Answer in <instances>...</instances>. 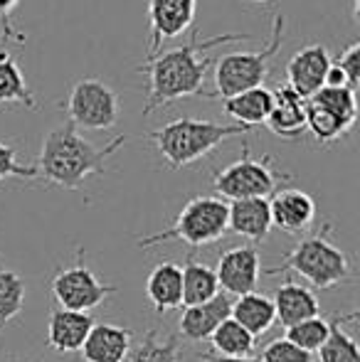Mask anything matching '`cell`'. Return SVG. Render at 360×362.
<instances>
[{
  "label": "cell",
  "instance_id": "cell-1",
  "mask_svg": "<svg viewBox=\"0 0 360 362\" xmlns=\"http://www.w3.org/2000/svg\"><path fill=\"white\" fill-rule=\"evenodd\" d=\"M242 40H252V35L230 33L200 37V33H195L190 42L146 57L139 67V72L149 74V96H146L144 116H151L156 109H163V106L187 99V96H202L205 74L215 64L210 49L227 42H242Z\"/></svg>",
  "mask_w": 360,
  "mask_h": 362
},
{
  "label": "cell",
  "instance_id": "cell-2",
  "mask_svg": "<svg viewBox=\"0 0 360 362\" xmlns=\"http://www.w3.org/2000/svg\"><path fill=\"white\" fill-rule=\"evenodd\" d=\"M126 144V136H116L106 146H94L77 134L72 124L52 129L42 141L37 175L64 190H79L89 175L106 173V160Z\"/></svg>",
  "mask_w": 360,
  "mask_h": 362
},
{
  "label": "cell",
  "instance_id": "cell-3",
  "mask_svg": "<svg viewBox=\"0 0 360 362\" xmlns=\"http://www.w3.org/2000/svg\"><path fill=\"white\" fill-rule=\"evenodd\" d=\"M250 134L245 126L237 124H215V121H202V119H175L163 124L161 129L151 131L146 139L156 146L170 170H180V168L190 165V163L205 158L212 153L222 141L232 139V136Z\"/></svg>",
  "mask_w": 360,
  "mask_h": 362
},
{
  "label": "cell",
  "instance_id": "cell-4",
  "mask_svg": "<svg viewBox=\"0 0 360 362\" xmlns=\"http://www.w3.org/2000/svg\"><path fill=\"white\" fill-rule=\"evenodd\" d=\"M331 224H323L321 232L301 239L286 257L281 259L279 267L269 269L267 274H281L294 272L316 288H333L348 284L353 279V267L348 254L341 247L331 242L328 237Z\"/></svg>",
  "mask_w": 360,
  "mask_h": 362
},
{
  "label": "cell",
  "instance_id": "cell-5",
  "mask_svg": "<svg viewBox=\"0 0 360 362\" xmlns=\"http://www.w3.org/2000/svg\"><path fill=\"white\" fill-rule=\"evenodd\" d=\"M284 28L286 18L274 13L269 40L260 52H230L222 59H215V94H207V99H230L242 91L265 86L272 59L284 45Z\"/></svg>",
  "mask_w": 360,
  "mask_h": 362
},
{
  "label": "cell",
  "instance_id": "cell-6",
  "mask_svg": "<svg viewBox=\"0 0 360 362\" xmlns=\"http://www.w3.org/2000/svg\"><path fill=\"white\" fill-rule=\"evenodd\" d=\"M227 234V202L222 197L212 195H197L187 200L178 212L175 222L163 232L149 234V237L139 239L141 249L156 247V244L178 239L190 247H205V244H215Z\"/></svg>",
  "mask_w": 360,
  "mask_h": 362
},
{
  "label": "cell",
  "instance_id": "cell-7",
  "mask_svg": "<svg viewBox=\"0 0 360 362\" xmlns=\"http://www.w3.org/2000/svg\"><path fill=\"white\" fill-rule=\"evenodd\" d=\"M291 180V175L279 173L274 168L272 156L255 158L250 153V146H245L242 158L235 163H230L227 168L215 173L212 177V187L220 197L227 200H269V195L279 190L281 182Z\"/></svg>",
  "mask_w": 360,
  "mask_h": 362
},
{
  "label": "cell",
  "instance_id": "cell-8",
  "mask_svg": "<svg viewBox=\"0 0 360 362\" xmlns=\"http://www.w3.org/2000/svg\"><path fill=\"white\" fill-rule=\"evenodd\" d=\"M67 124L74 129L109 131L119 121V96L106 81L87 76L72 86L67 99Z\"/></svg>",
  "mask_w": 360,
  "mask_h": 362
},
{
  "label": "cell",
  "instance_id": "cell-9",
  "mask_svg": "<svg viewBox=\"0 0 360 362\" xmlns=\"http://www.w3.org/2000/svg\"><path fill=\"white\" fill-rule=\"evenodd\" d=\"M84 252L79 249L77 259L69 267H62L52 279V296L64 310H79L89 313L96 305L104 303L109 296L116 293V286L104 284L94 272L84 264Z\"/></svg>",
  "mask_w": 360,
  "mask_h": 362
},
{
  "label": "cell",
  "instance_id": "cell-10",
  "mask_svg": "<svg viewBox=\"0 0 360 362\" xmlns=\"http://www.w3.org/2000/svg\"><path fill=\"white\" fill-rule=\"evenodd\" d=\"M197 0H149L151 37L146 47V57L161 52L166 40H175L185 33L195 20Z\"/></svg>",
  "mask_w": 360,
  "mask_h": 362
},
{
  "label": "cell",
  "instance_id": "cell-11",
  "mask_svg": "<svg viewBox=\"0 0 360 362\" xmlns=\"http://www.w3.org/2000/svg\"><path fill=\"white\" fill-rule=\"evenodd\" d=\"M217 286L227 296H245L252 293L260 284V252L252 244L232 247L222 252L215 269Z\"/></svg>",
  "mask_w": 360,
  "mask_h": 362
},
{
  "label": "cell",
  "instance_id": "cell-12",
  "mask_svg": "<svg viewBox=\"0 0 360 362\" xmlns=\"http://www.w3.org/2000/svg\"><path fill=\"white\" fill-rule=\"evenodd\" d=\"M331 62L333 59L326 45L316 42L298 49L286 64V86L308 101L316 91L326 86V74L331 69Z\"/></svg>",
  "mask_w": 360,
  "mask_h": 362
},
{
  "label": "cell",
  "instance_id": "cell-13",
  "mask_svg": "<svg viewBox=\"0 0 360 362\" xmlns=\"http://www.w3.org/2000/svg\"><path fill=\"white\" fill-rule=\"evenodd\" d=\"M272 227H279L286 234H301L316 219V202L308 192L296 187L277 190L269 200Z\"/></svg>",
  "mask_w": 360,
  "mask_h": 362
},
{
  "label": "cell",
  "instance_id": "cell-14",
  "mask_svg": "<svg viewBox=\"0 0 360 362\" xmlns=\"http://www.w3.org/2000/svg\"><path fill=\"white\" fill-rule=\"evenodd\" d=\"M272 96V111L265 121L267 129L279 139H301L306 134V99H301L286 84H279Z\"/></svg>",
  "mask_w": 360,
  "mask_h": 362
},
{
  "label": "cell",
  "instance_id": "cell-15",
  "mask_svg": "<svg viewBox=\"0 0 360 362\" xmlns=\"http://www.w3.org/2000/svg\"><path fill=\"white\" fill-rule=\"evenodd\" d=\"M232 310V298L227 293H217L212 300L200 305H187L180 315V335L190 343H202L210 340V335L220 328V323H225L230 318Z\"/></svg>",
  "mask_w": 360,
  "mask_h": 362
},
{
  "label": "cell",
  "instance_id": "cell-16",
  "mask_svg": "<svg viewBox=\"0 0 360 362\" xmlns=\"http://www.w3.org/2000/svg\"><path fill=\"white\" fill-rule=\"evenodd\" d=\"M96 320L89 313L54 308L47 323V345L62 355L79 353Z\"/></svg>",
  "mask_w": 360,
  "mask_h": 362
},
{
  "label": "cell",
  "instance_id": "cell-17",
  "mask_svg": "<svg viewBox=\"0 0 360 362\" xmlns=\"http://www.w3.org/2000/svg\"><path fill=\"white\" fill-rule=\"evenodd\" d=\"M131 340L134 335L124 325L94 323L79 353H82L84 362H126Z\"/></svg>",
  "mask_w": 360,
  "mask_h": 362
},
{
  "label": "cell",
  "instance_id": "cell-18",
  "mask_svg": "<svg viewBox=\"0 0 360 362\" xmlns=\"http://www.w3.org/2000/svg\"><path fill=\"white\" fill-rule=\"evenodd\" d=\"M274 313H277V323H281L284 328L301 323V320L316 318L321 315V305L311 288L301 286L296 281H286L274 291Z\"/></svg>",
  "mask_w": 360,
  "mask_h": 362
},
{
  "label": "cell",
  "instance_id": "cell-19",
  "mask_svg": "<svg viewBox=\"0 0 360 362\" xmlns=\"http://www.w3.org/2000/svg\"><path fill=\"white\" fill-rule=\"evenodd\" d=\"M227 232H235L250 242H262L272 232L269 200H235L227 205Z\"/></svg>",
  "mask_w": 360,
  "mask_h": 362
},
{
  "label": "cell",
  "instance_id": "cell-20",
  "mask_svg": "<svg viewBox=\"0 0 360 362\" xmlns=\"http://www.w3.org/2000/svg\"><path fill=\"white\" fill-rule=\"evenodd\" d=\"M151 305L156 313H168L182 305V272L175 262H161L153 267L146 281Z\"/></svg>",
  "mask_w": 360,
  "mask_h": 362
},
{
  "label": "cell",
  "instance_id": "cell-21",
  "mask_svg": "<svg viewBox=\"0 0 360 362\" xmlns=\"http://www.w3.org/2000/svg\"><path fill=\"white\" fill-rule=\"evenodd\" d=\"M230 318L237 320L252 338L269 333L272 325L277 323V313H274L272 298L265 293H257V291L245 293V296H237V300H232Z\"/></svg>",
  "mask_w": 360,
  "mask_h": 362
},
{
  "label": "cell",
  "instance_id": "cell-22",
  "mask_svg": "<svg viewBox=\"0 0 360 362\" xmlns=\"http://www.w3.org/2000/svg\"><path fill=\"white\" fill-rule=\"evenodd\" d=\"M272 89L257 86V89L242 91V94H235L230 99H222V106H225L227 116L235 119L237 126H245L250 131L267 121V116L272 111Z\"/></svg>",
  "mask_w": 360,
  "mask_h": 362
},
{
  "label": "cell",
  "instance_id": "cell-23",
  "mask_svg": "<svg viewBox=\"0 0 360 362\" xmlns=\"http://www.w3.org/2000/svg\"><path fill=\"white\" fill-rule=\"evenodd\" d=\"M182 272V305H200L212 300L220 293L217 286L215 269H210L207 264L195 262L192 257H187L185 267H180Z\"/></svg>",
  "mask_w": 360,
  "mask_h": 362
},
{
  "label": "cell",
  "instance_id": "cell-24",
  "mask_svg": "<svg viewBox=\"0 0 360 362\" xmlns=\"http://www.w3.org/2000/svg\"><path fill=\"white\" fill-rule=\"evenodd\" d=\"M0 104H23L25 109H37V101L25 81L23 69L8 52H0Z\"/></svg>",
  "mask_w": 360,
  "mask_h": 362
},
{
  "label": "cell",
  "instance_id": "cell-25",
  "mask_svg": "<svg viewBox=\"0 0 360 362\" xmlns=\"http://www.w3.org/2000/svg\"><path fill=\"white\" fill-rule=\"evenodd\" d=\"M210 343H212L215 355H220V358H252L257 340L252 338L237 320L227 318L225 323H220V328L210 335Z\"/></svg>",
  "mask_w": 360,
  "mask_h": 362
},
{
  "label": "cell",
  "instance_id": "cell-26",
  "mask_svg": "<svg viewBox=\"0 0 360 362\" xmlns=\"http://www.w3.org/2000/svg\"><path fill=\"white\" fill-rule=\"evenodd\" d=\"M353 318H358V313L336 315V318H333L328 340L318 348V360L321 362H360V350H358L356 338L343 330V323Z\"/></svg>",
  "mask_w": 360,
  "mask_h": 362
},
{
  "label": "cell",
  "instance_id": "cell-27",
  "mask_svg": "<svg viewBox=\"0 0 360 362\" xmlns=\"http://www.w3.org/2000/svg\"><path fill=\"white\" fill-rule=\"evenodd\" d=\"M180 345L173 335H161L158 330H149L134 348L129 350L126 362H178Z\"/></svg>",
  "mask_w": 360,
  "mask_h": 362
},
{
  "label": "cell",
  "instance_id": "cell-28",
  "mask_svg": "<svg viewBox=\"0 0 360 362\" xmlns=\"http://www.w3.org/2000/svg\"><path fill=\"white\" fill-rule=\"evenodd\" d=\"M308 101H313V104H318L326 111H331L333 116H338V119H341L346 126H351V129L358 119L356 91L348 89V86H323V89L316 91Z\"/></svg>",
  "mask_w": 360,
  "mask_h": 362
},
{
  "label": "cell",
  "instance_id": "cell-29",
  "mask_svg": "<svg viewBox=\"0 0 360 362\" xmlns=\"http://www.w3.org/2000/svg\"><path fill=\"white\" fill-rule=\"evenodd\" d=\"M306 131H311L318 144H333V141L343 139L351 131V126H346L338 116H333L323 106L306 101Z\"/></svg>",
  "mask_w": 360,
  "mask_h": 362
},
{
  "label": "cell",
  "instance_id": "cell-30",
  "mask_svg": "<svg viewBox=\"0 0 360 362\" xmlns=\"http://www.w3.org/2000/svg\"><path fill=\"white\" fill-rule=\"evenodd\" d=\"M328 333H331V320L316 315V318L301 320V323L286 328V335H284V338H286L289 343L296 345V348H301L313 355V353H318V348L328 340Z\"/></svg>",
  "mask_w": 360,
  "mask_h": 362
},
{
  "label": "cell",
  "instance_id": "cell-31",
  "mask_svg": "<svg viewBox=\"0 0 360 362\" xmlns=\"http://www.w3.org/2000/svg\"><path fill=\"white\" fill-rule=\"evenodd\" d=\"M25 305V281L15 272L0 269V323H10Z\"/></svg>",
  "mask_w": 360,
  "mask_h": 362
},
{
  "label": "cell",
  "instance_id": "cell-32",
  "mask_svg": "<svg viewBox=\"0 0 360 362\" xmlns=\"http://www.w3.org/2000/svg\"><path fill=\"white\" fill-rule=\"evenodd\" d=\"M260 360L262 362H313V355L296 348V345L289 343L286 338H277L265 345Z\"/></svg>",
  "mask_w": 360,
  "mask_h": 362
},
{
  "label": "cell",
  "instance_id": "cell-33",
  "mask_svg": "<svg viewBox=\"0 0 360 362\" xmlns=\"http://www.w3.org/2000/svg\"><path fill=\"white\" fill-rule=\"evenodd\" d=\"M8 177H25V180H33V177H37V168L23 165V163L18 160V151H15L13 146L0 141V180H8Z\"/></svg>",
  "mask_w": 360,
  "mask_h": 362
},
{
  "label": "cell",
  "instance_id": "cell-34",
  "mask_svg": "<svg viewBox=\"0 0 360 362\" xmlns=\"http://www.w3.org/2000/svg\"><path fill=\"white\" fill-rule=\"evenodd\" d=\"M358 59H360V45L358 42H353V45H348L346 49L341 52V57L336 59V67L341 69L343 76H346V81H348V89H353L356 91L358 89V84H360V67H358Z\"/></svg>",
  "mask_w": 360,
  "mask_h": 362
},
{
  "label": "cell",
  "instance_id": "cell-35",
  "mask_svg": "<svg viewBox=\"0 0 360 362\" xmlns=\"http://www.w3.org/2000/svg\"><path fill=\"white\" fill-rule=\"evenodd\" d=\"M202 360L205 362H262L260 358H220V355H212V353H205Z\"/></svg>",
  "mask_w": 360,
  "mask_h": 362
},
{
  "label": "cell",
  "instance_id": "cell-36",
  "mask_svg": "<svg viewBox=\"0 0 360 362\" xmlns=\"http://www.w3.org/2000/svg\"><path fill=\"white\" fill-rule=\"evenodd\" d=\"M18 3H20V0H0V18H8Z\"/></svg>",
  "mask_w": 360,
  "mask_h": 362
},
{
  "label": "cell",
  "instance_id": "cell-37",
  "mask_svg": "<svg viewBox=\"0 0 360 362\" xmlns=\"http://www.w3.org/2000/svg\"><path fill=\"white\" fill-rule=\"evenodd\" d=\"M252 3H269V0H252Z\"/></svg>",
  "mask_w": 360,
  "mask_h": 362
},
{
  "label": "cell",
  "instance_id": "cell-38",
  "mask_svg": "<svg viewBox=\"0 0 360 362\" xmlns=\"http://www.w3.org/2000/svg\"><path fill=\"white\" fill-rule=\"evenodd\" d=\"M13 362H20V360H13Z\"/></svg>",
  "mask_w": 360,
  "mask_h": 362
}]
</instances>
